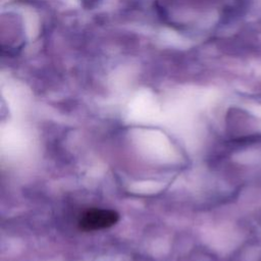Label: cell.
I'll use <instances>...</instances> for the list:
<instances>
[{
    "label": "cell",
    "mask_w": 261,
    "mask_h": 261,
    "mask_svg": "<svg viewBox=\"0 0 261 261\" xmlns=\"http://www.w3.org/2000/svg\"><path fill=\"white\" fill-rule=\"evenodd\" d=\"M119 214L111 209L93 208L86 211L79 220V227L83 231H94L114 225Z\"/></svg>",
    "instance_id": "cell-1"
}]
</instances>
